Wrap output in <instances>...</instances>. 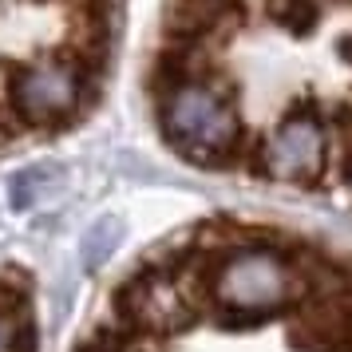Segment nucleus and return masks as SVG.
Returning a JSON list of instances; mask_svg holds the SVG:
<instances>
[{"label": "nucleus", "instance_id": "obj_1", "mask_svg": "<svg viewBox=\"0 0 352 352\" xmlns=\"http://www.w3.org/2000/svg\"><path fill=\"white\" fill-rule=\"evenodd\" d=\"M206 293L210 301L222 305L234 317H270L309 297L301 273L293 270L289 254L277 245L273 234H261L257 241L214 254Z\"/></svg>", "mask_w": 352, "mask_h": 352}, {"label": "nucleus", "instance_id": "obj_2", "mask_svg": "<svg viewBox=\"0 0 352 352\" xmlns=\"http://www.w3.org/2000/svg\"><path fill=\"white\" fill-rule=\"evenodd\" d=\"M159 127L166 143L198 166H230V155L241 139L234 99L214 80L182 83L159 96Z\"/></svg>", "mask_w": 352, "mask_h": 352}, {"label": "nucleus", "instance_id": "obj_3", "mask_svg": "<svg viewBox=\"0 0 352 352\" xmlns=\"http://www.w3.org/2000/svg\"><path fill=\"white\" fill-rule=\"evenodd\" d=\"M87 83L91 80L64 56L40 60V64L16 67L8 83V107L24 127H60L83 107Z\"/></svg>", "mask_w": 352, "mask_h": 352}, {"label": "nucleus", "instance_id": "obj_4", "mask_svg": "<svg viewBox=\"0 0 352 352\" xmlns=\"http://www.w3.org/2000/svg\"><path fill=\"white\" fill-rule=\"evenodd\" d=\"M329 170V139L317 119V107L305 99L261 139V178L313 186Z\"/></svg>", "mask_w": 352, "mask_h": 352}, {"label": "nucleus", "instance_id": "obj_5", "mask_svg": "<svg viewBox=\"0 0 352 352\" xmlns=\"http://www.w3.org/2000/svg\"><path fill=\"white\" fill-rule=\"evenodd\" d=\"M265 16L293 36H313L320 24V0H265Z\"/></svg>", "mask_w": 352, "mask_h": 352}, {"label": "nucleus", "instance_id": "obj_6", "mask_svg": "<svg viewBox=\"0 0 352 352\" xmlns=\"http://www.w3.org/2000/svg\"><path fill=\"white\" fill-rule=\"evenodd\" d=\"M115 241H119V222H115V218H103V222L87 234V241H83L87 261H103V257L115 250Z\"/></svg>", "mask_w": 352, "mask_h": 352}, {"label": "nucleus", "instance_id": "obj_7", "mask_svg": "<svg viewBox=\"0 0 352 352\" xmlns=\"http://www.w3.org/2000/svg\"><path fill=\"white\" fill-rule=\"evenodd\" d=\"M28 324V317H16V313H0V352H12L16 349V336L20 329Z\"/></svg>", "mask_w": 352, "mask_h": 352}, {"label": "nucleus", "instance_id": "obj_8", "mask_svg": "<svg viewBox=\"0 0 352 352\" xmlns=\"http://www.w3.org/2000/svg\"><path fill=\"white\" fill-rule=\"evenodd\" d=\"M336 56H340L344 64H352V32H349V36H340V40H336Z\"/></svg>", "mask_w": 352, "mask_h": 352}, {"label": "nucleus", "instance_id": "obj_9", "mask_svg": "<svg viewBox=\"0 0 352 352\" xmlns=\"http://www.w3.org/2000/svg\"><path fill=\"white\" fill-rule=\"evenodd\" d=\"M340 4H352V0H340Z\"/></svg>", "mask_w": 352, "mask_h": 352}, {"label": "nucleus", "instance_id": "obj_10", "mask_svg": "<svg viewBox=\"0 0 352 352\" xmlns=\"http://www.w3.org/2000/svg\"><path fill=\"white\" fill-rule=\"evenodd\" d=\"M83 352H91V349H83Z\"/></svg>", "mask_w": 352, "mask_h": 352}]
</instances>
